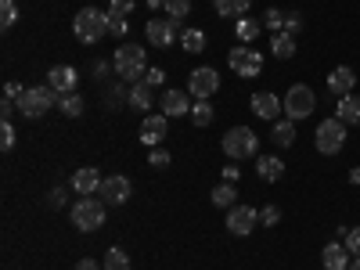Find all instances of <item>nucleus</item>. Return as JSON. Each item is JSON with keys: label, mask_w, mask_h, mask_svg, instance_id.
<instances>
[{"label": "nucleus", "mask_w": 360, "mask_h": 270, "mask_svg": "<svg viewBox=\"0 0 360 270\" xmlns=\"http://www.w3.org/2000/svg\"><path fill=\"white\" fill-rule=\"evenodd\" d=\"M127 101H130V108H137V112H144V108H152V86H148L144 79L141 83H130V90H127Z\"/></svg>", "instance_id": "obj_25"}, {"label": "nucleus", "mask_w": 360, "mask_h": 270, "mask_svg": "<svg viewBox=\"0 0 360 270\" xmlns=\"http://www.w3.org/2000/svg\"><path fill=\"white\" fill-rule=\"evenodd\" d=\"M209 198H213L217 209H234V205H238V191H234V184H220Z\"/></svg>", "instance_id": "obj_29"}, {"label": "nucleus", "mask_w": 360, "mask_h": 270, "mask_svg": "<svg viewBox=\"0 0 360 270\" xmlns=\"http://www.w3.org/2000/svg\"><path fill=\"white\" fill-rule=\"evenodd\" d=\"M15 22H18V4L15 0H0V25L11 29Z\"/></svg>", "instance_id": "obj_33"}, {"label": "nucleus", "mask_w": 360, "mask_h": 270, "mask_svg": "<svg viewBox=\"0 0 360 270\" xmlns=\"http://www.w3.org/2000/svg\"><path fill=\"white\" fill-rule=\"evenodd\" d=\"M281 105H285V115L292 119V123H295V119H310V112L317 108V94H314L307 83H292L285 90V101Z\"/></svg>", "instance_id": "obj_4"}, {"label": "nucleus", "mask_w": 360, "mask_h": 270, "mask_svg": "<svg viewBox=\"0 0 360 270\" xmlns=\"http://www.w3.org/2000/svg\"><path fill=\"white\" fill-rule=\"evenodd\" d=\"M270 141L278 148H292L295 144V123L285 115V119H274V130H270Z\"/></svg>", "instance_id": "obj_23"}, {"label": "nucleus", "mask_w": 360, "mask_h": 270, "mask_svg": "<svg viewBox=\"0 0 360 270\" xmlns=\"http://www.w3.org/2000/svg\"><path fill=\"white\" fill-rule=\"evenodd\" d=\"M148 44L152 47H159V51H166L176 37H180V22L176 18H155V22H148Z\"/></svg>", "instance_id": "obj_10"}, {"label": "nucleus", "mask_w": 360, "mask_h": 270, "mask_svg": "<svg viewBox=\"0 0 360 270\" xmlns=\"http://www.w3.org/2000/svg\"><path fill=\"white\" fill-rule=\"evenodd\" d=\"M259 224V209H252V205H234V209H227V231L231 234H252V227Z\"/></svg>", "instance_id": "obj_12"}, {"label": "nucleus", "mask_w": 360, "mask_h": 270, "mask_svg": "<svg viewBox=\"0 0 360 270\" xmlns=\"http://www.w3.org/2000/svg\"><path fill=\"white\" fill-rule=\"evenodd\" d=\"M0 148H4V152H11V148H15V127L11 123L0 127Z\"/></svg>", "instance_id": "obj_40"}, {"label": "nucleus", "mask_w": 360, "mask_h": 270, "mask_svg": "<svg viewBox=\"0 0 360 270\" xmlns=\"http://www.w3.org/2000/svg\"><path fill=\"white\" fill-rule=\"evenodd\" d=\"M270 51H274L278 62H288V58H295V37L292 33H274V40H270Z\"/></svg>", "instance_id": "obj_24"}, {"label": "nucleus", "mask_w": 360, "mask_h": 270, "mask_svg": "<svg viewBox=\"0 0 360 270\" xmlns=\"http://www.w3.org/2000/svg\"><path fill=\"white\" fill-rule=\"evenodd\" d=\"M335 119H342L346 127H360V98H356V94L339 98V112H335Z\"/></svg>", "instance_id": "obj_22"}, {"label": "nucleus", "mask_w": 360, "mask_h": 270, "mask_svg": "<svg viewBox=\"0 0 360 270\" xmlns=\"http://www.w3.org/2000/svg\"><path fill=\"white\" fill-rule=\"evenodd\" d=\"M256 173L266 180V184H274V180H281V173H285V162L278 155H259L256 159Z\"/></svg>", "instance_id": "obj_21"}, {"label": "nucleus", "mask_w": 360, "mask_h": 270, "mask_svg": "<svg viewBox=\"0 0 360 270\" xmlns=\"http://www.w3.org/2000/svg\"><path fill=\"white\" fill-rule=\"evenodd\" d=\"M180 44H184V51H191V54H202L209 37L202 33V29H184V33H180Z\"/></svg>", "instance_id": "obj_27"}, {"label": "nucleus", "mask_w": 360, "mask_h": 270, "mask_svg": "<svg viewBox=\"0 0 360 270\" xmlns=\"http://www.w3.org/2000/svg\"><path fill=\"white\" fill-rule=\"evenodd\" d=\"M144 83H148V86H162V83H166V72H162V69H148V72H144Z\"/></svg>", "instance_id": "obj_42"}, {"label": "nucleus", "mask_w": 360, "mask_h": 270, "mask_svg": "<svg viewBox=\"0 0 360 270\" xmlns=\"http://www.w3.org/2000/svg\"><path fill=\"white\" fill-rule=\"evenodd\" d=\"M98 198H101L105 205H123V202L130 198V180H127V176H105Z\"/></svg>", "instance_id": "obj_14"}, {"label": "nucleus", "mask_w": 360, "mask_h": 270, "mask_svg": "<svg viewBox=\"0 0 360 270\" xmlns=\"http://www.w3.org/2000/svg\"><path fill=\"white\" fill-rule=\"evenodd\" d=\"M263 29H270V33H281V29H285V15H281L278 8H270V11L263 15Z\"/></svg>", "instance_id": "obj_34"}, {"label": "nucleus", "mask_w": 360, "mask_h": 270, "mask_svg": "<svg viewBox=\"0 0 360 270\" xmlns=\"http://www.w3.org/2000/svg\"><path fill=\"white\" fill-rule=\"evenodd\" d=\"M47 202H51V209H62V205H65V191H62V188H54V191L47 195Z\"/></svg>", "instance_id": "obj_44"}, {"label": "nucleus", "mask_w": 360, "mask_h": 270, "mask_svg": "<svg viewBox=\"0 0 360 270\" xmlns=\"http://www.w3.org/2000/svg\"><path fill=\"white\" fill-rule=\"evenodd\" d=\"M134 8H137V0H108V15L115 18H127Z\"/></svg>", "instance_id": "obj_35"}, {"label": "nucleus", "mask_w": 360, "mask_h": 270, "mask_svg": "<svg viewBox=\"0 0 360 270\" xmlns=\"http://www.w3.org/2000/svg\"><path fill=\"white\" fill-rule=\"evenodd\" d=\"M72 224H76V231H83V234L98 231V227L105 224V202L94 198V195H83V198L72 205Z\"/></svg>", "instance_id": "obj_5"}, {"label": "nucleus", "mask_w": 360, "mask_h": 270, "mask_svg": "<svg viewBox=\"0 0 360 270\" xmlns=\"http://www.w3.org/2000/svg\"><path fill=\"white\" fill-rule=\"evenodd\" d=\"M227 65H231V72H238L242 79H256L263 72V54L252 51L249 44H242V47H234L227 54Z\"/></svg>", "instance_id": "obj_8"}, {"label": "nucleus", "mask_w": 360, "mask_h": 270, "mask_svg": "<svg viewBox=\"0 0 360 270\" xmlns=\"http://www.w3.org/2000/svg\"><path fill=\"white\" fill-rule=\"evenodd\" d=\"M112 69L123 83H141L148 72V51L141 44H123L112 54Z\"/></svg>", "instance_id": "obj_1"}, {"label": "nucleus", "mask_w": 360, "mask_h": 270, "mask_svg": "<svg viewBox=\"0 0 360 270\" xmlns=\"http://www.w3.org/2000/svg\"><path fill=\"white\" fill-rule=\"evenodd\" d=\"M72 33H76L79 44H98L108 33V15L98 11V8H83L72 22Z\"/></svg>", "instance_id": "obj_3"}, {"label": "nucleus", "mask_w": 360, "mask_h": 270, "mask_svg": "<svg viewBox=\"0 0 360 270\" xmlns=\"http://www.w3.org/2000/svg\"><path fill=\"white\" fill-rule=\"evenodd\" d=\"M213 119H217V108L209 101H195L191 105V123L195 127H213Z\"/></svg>", "instance_id": "obj_28"}, {"label": "nucleus", "mask_w": 360, "mask_h": 270, "mask_svg": "<svg viewBox=\"0 0 360 270\" xmlns=\"http://www.w3.org/2000/svg\"><path fill=\"white\" fill-rule=\"evenodd\" d=\"M259 224H263V227L281 224V209H278V205H263V209H259Z\"/></svg>", "instance_id": "obj_37"}, {"label": "nucleus", "mask_w": 360, "mask_h": 270, "mask_svg": "<svg viewBox=\"0 0 360 270\" xmlns=\"http://www.w3.org/2000/svg\"><path fill=\"white\" fill-rule=\"evenodd\" d=\"M108 33H112V37H127V18L108 15Z\"/></svg>", "instance_id": "obj_41"}, {"label": "nucleus", "mask_w": 360, "mask_h": 270, "mask_svg": "<svg viewBox=\"0 0 360 270\" xmlns=\"http://www.w3.org/2000/svg\"><path fill=\"white\" fill-rule=\"evenodd\" d=\"M51 105H58L51 86H25V94L18 98V112L22 119H44L51 112Z\"/></svg>", "instance_id": "obj_7"}, {"label": "nucleus", "mask_w": 360, "mask_h": 270, "mask_svg": "<svg viewBox=\"0 0 360 270\" xmlns=\"http://www.w3.org/2000/svg\"><path fill=\"white\" fill-rule=\"evenodd\" d=\"M252 112H256L259 119H270V123H274V119L285 112V105H281L278 94H270V90H259V94H252Z\"/></svg>", "instance_id": "obj_16"}, {"label": "nucleus", "mask_w": 360, "mask_h": 270, "mask_svg": "<svg viewBox=\"0 0 360 270\" xmlns=\"http://www.w3.org/2000/svg\"><path fill=\"white\" fill-rule=\"evenodd\" d=\"M321 263H324V270H349V263H353V252H349L342 242H332V245H324V252H321Z\"/></svg>", "instance_id": "obj_17"}, {"label": "nucleus", "mask_w": 360, "mask_h": 270, "mask_svg": "<svg viewBox=\"0 0 360 270\" xmlns=\"http://www.w3.org/2000/svg\"><path fill=\"white\" fill-rule=\"evenodd\" d=\"M44 86H51V90H54V98L76 94V86H79V72H76L72 65H54V69L47 72V83H44Z\"/></svg>", "instance_id": "obj_11"}, {"label": "nucleus", "mask_w": 360, "mask_h": 270, "mask_svg": "<svg viewBox=\"0 0 360 270\" xmlns=\"http://www.w3.org/2000/svg\"><path fill=\"white\" fill-rule=\"evenodd\" d=\"M123 98H130V94H123V86H119V83L105 90V101H108V108H119V105H123Z\"/></svg>", "instance_id": "obj_38"}, {"label": "nucleus", "mask_w": 360, "mask_h": 270, "mask_svg": "<svg viewBox=\"0 0 360 270\" xmlns=\"http://www.w3.org/2000/svg\"><path fill=\"white\" fill-rule=\"evenodd\" d=\"M22 94H25V90H22L18 83H8V86H4V98H8V101H18Z\"/></svg>", "instance_id": "obj_45"}, {"label": "nucleus", "mask_w": 360, "mask_h": 270, "mask_svg": "<svg viewBox=\"0 0 360 270\" xmlns=\"http://www.w3.org/2000/svg\"><path fill=\"white\" fill-rule=\"evenodd\" d=\"M101 266H105V270H130V256H127L123 249H108L105 259H101Z\"/></svg>", "instance_id": "obj_30"}, {"label": "nucleus", "mask_w": 360, "mask_h": 270, "mask_svg": "<svg viewBox=\"0 0 360 270\" xmlns=\"http://www.w3.org/2000/svg\"><path fill=\"white\" fill-rule=\"evenodd\" d=\"M220 148H224V155L234 159V162H238V159H256V152H259V137H256L249 127H234V130L224 134Z\"/></svg>", "instance_id": "obj_2"}, {"label": "nucleus", "mask_w": 360, "mask_h": 270, "mask_svg": "<svg viewBox=\"0 0 360 270\" xmlns=\"http://www.w3.org/2000/svg\"><path fill=\"white\" fill-rule=\"evenodd\" d=\"M76 270H105V266H101L98 259H79V263H76Z\"/></svg>", "instance_id": "obj_46"}, {"label": "nucleus", "mask_w": 360, "mask_h": 270, "mask_svg": "<svg viewBox=\"0 0 360 270\" xmlns=\"http://www.w3.org/2000/svg\"><path fill=\"white\" fill-rule=\"evenodd\" d=\"M349 270H360V256H353V263H349Z\"/></svg>", "instance_id": "obj_49"}, {"label": "nucleus", "mask_w": 360, "mask_h": 270, "mask_svg": "<svg viewBox=\"0 0 360 270\" xmlns=\"http://www.w3.org/2000/svg\"><path fill=\"white\" fill-rule=\"evenodd\" d=\"M349 184H360V166H356V169L349 173Z\"/></svg>", "instance_id": "obj_48"}, {"label": "nucleus", "mask_w": 360, "mask_h": 270, "mask_svg": "<svg viewBox=\"0 0 360 270\" xmlns=\"http://www.w3.org/2000/svg\"><path fill=\"white\" fill-rule=\"evenodd\" d=\"M101 173L94 169V166H79L76 173H72V191L76 195H98L101 191Z\"/></svg>", "instance_id": "obj_15"}, {"label": "nucleus", "mask_w": 360, "mask_h": 270, "mask_svg": "<svg viewBox=\"0 0 360 270\" xmlns=\"http://www.w3.org/2000/svg\"><path fill=\"white\" fill-rule=\"evenodd\" d=\"M299 29H303V15H299V11H288V15H285V33L295 37Z\"/></svg>", "instance_id": "obj_39"}, {"label": "nucleus", "mask_w": 360, "mask_h": 270, "mask_svg": "<svg viewBox=\"0 0 360 270\" xmlns=\"http://www.w3.org/2000/svg\"><path fill=\"white\" fill-rule=\"evenodd\" d=\"M162 115L166 119L191 115V98L184 94V90H166V94H162Z\"/></svg>", "instance_id": "obj_19"}, {"label": "nucleus", "mask_w": 360, "mask_h": 270, "mask_svg": "<svg viewBox=\"0 0 360 270\" xmlns=\"http://www.w3.org/2000/svg\"><path fill=\"white\" fill-rule=\"evenodd\" d=\"M249 4H252V0H213V8H217L224 18H242V15L249 11Z\"/></svg>", "instance_id": "obj_26"}, {"label": "nucleus", "mask_w": 360, "mask_h": 270, "mask_svg": "<svg viewBox=\"0 0 360 270\" xmlns=\"http://www.w3.org/2000/svg\"><path fill=\"white\" fill-rule=\"evenodd\" d=\"M148 166H155V169H166L169 166V152L159 144V148H152V152H148Z\"/></svg>", "instance_id": "obj_36"}, {"label": "nucleus", "mask_w": 360, "mask_h": 270, "mask_svg": "<svg viewBox=\"0 0 360 270\" xmlns=\"http://www.w3.org/2000/svg\"><path fill=\"white\" fill-rule=\"evenodd\" d=\"M314 144H317V152L321 155H339L342 148H346V123L342 119H324V123L317 127V134H314Z\"/></svg>", "instance_id": "obj_6"}, {"label": "nucleus", "mask_w": 360, "mask_h": 270, "mask_svg": "<svg viewBox=\"0 0 360 270\" xmlns=\"http://www.w3.org/2000/svg\"><path fill=\"white\" fill-rule=\"evenodd\" d=\"M263 33V18H249V15H242L238 18V25H234V37L242 40V44H256V37Z\"/></svg>", "instance_id": "obj_20"}, {"label": "nucleus", "mask_w": 360, "mask_h": 270, "mask_svg": "<svg viewBox=\"0 0 360 270\" xmlns=\"http://www.w3.org/2000/svg\"><path fill=\"white\" fill-rule=\"evenodd\" d=\"M162 8H166V18L184 22L191 15V0H162Z\"/></svg>", "instance_id": "obj_31"}, {"label": "nucleus", "mask_w": 360, "mask_h": 270, "mask_svg": "<svg viewBox=\"0 0 360 270\" xmlns=\"http://www.w3.org/2000/svg\"><path fill=\"white\" fill-rule=\"evenodd\" d=\"M224 180H227V184H234V180H238V166H224Z\"/></svg>", "instance_id": "obj_47"}, {"label": "nucleus", "mask_w": 360, "mask_h": 270, "mask_svg": "<svg viewBox=\"0 0 360 270\" xmlns=\"http://www.w3.org/2000/svg\"><path fill=\"white\" fill-rule=\"evenodd\" d=\"M217 90H220V72L217 69L202 65V69H195L188 76V94H195V101H209Z\"/></svg>", "instance_id": "obj_9"}, {"label": "nucleus", "mask_w": 360, "mask_h": 270, "mask_svg": "<svg viewBox=\"0 0 360 270\" xmlns=\"http://www.w3.org/2000/svg\"><path fill=\"white\" fill-rule=\"evenodd\" d=\"M166 137H169V119H166V115H144V123H141V141H144L148 148H159Z\"/></svg>", "instance_id": "obj_13"}, {"label": "nucleus", "mask_w": 360, "mask_h": 270, "mask_svg": "<svg viewBox=\"0 0 360 270\" xmlns=\"http://www.w3.org/2000/svg\"><path fill=\"white\" fill-rule=\"evenodd\" d=\"M346 249H349L353 256H360V227H353V231L346 234Z\"/></svg>", "instance_id": "obj_43"}, {"label": "nucleus", "mask_w": 360, "mask_h": 270, "mask_svg": "<svg viewBox=\"0 0 360 270\" xmlns=\"http://www.w3.org/2000/svg\"><path fill=\"white\" fill-rule=\"evenodd\" d=\"M58 108H62V115H69V119H79L83 115V98L79 94H65V98H58Z\"/></svg>", "instance_id": "obj_32"}, {"label": "nucleus", "mask_w": 360, "mask_h": 270, "mask_svg": "<svg viewBox=\"0 0 360 270\" xmlns=\"http://www.w3.org/2000/svg\"><path fill=\"white\" fill-rule=\"evenodd\" d=\"M353 86H356V72H353L349 65H339V69H332V76H328V90H332L335 98H346V94H353Z\"/></svg>", "instance_id": "obj_18"}]
</instances>
